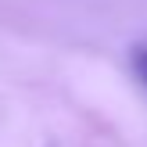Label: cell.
<instances>
[{
  "mask_svg": "<svg viewBox=\"0 0 147 147\" xmlns=\"http://www.w3.org/2000/svg\"><path fill=\"white\" fill-rule=\"evenodd\" d=\"M133 68H136V76L147 83V47H140V50L133 54Z\"/></svg>",
  "mask_w": 147,
  "mask_h": 147,
  "instance_id": "cell-1",
  "label": "cell"
}]
</instances>
